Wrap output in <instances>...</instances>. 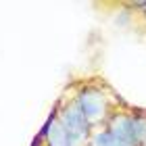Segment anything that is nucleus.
<instances>
[{"mask_svg": "<svg viewBox=\"0 0 146 146\" xmlns=\"http://www.w3.org/2000/svg\"><path fill=\"white\" fill-rule=\"evenodd\" d=\"M79 111L84 113V117L88 119V123H96L104 119V113H107V98L100 90L96 88H86L77 94L75 98Z\"/></svg>", "mask_w": 146, "mask_h": 146, "instance_id": "1", "label": "nucleus"}, {"mask_svg": "<svg viewBox=\"0 0 146 146\" xmlns=\"http://www.w3.org/2000/svg\"><path fill=\"white\" fill-rule=\"evenodd\" d=\"M61 121H63V125L67 127V131L71 134V138L73 140H82V138L88 134V119L84 117V113L79 111V107H77V102H71L67 109H65L63 113H61Z\"/></svg>", "mask_w": 146, "mask_h": 146, "instance_id": "2", "label": "nucleus"}, {"mask_svg": "<svg viewBox=\"0 0 146 146\" xmlns=\"http://www.w3.org/2000/svg\"><path fill=\"white\" fill-rule=\"evenodd\" d=\"M42 134L48 140V146H73L75 140L71 138V134L67 131V127L63 125L61 117H50L48 123L44 125Z\"/></svg>", "mask_w": 146, "mask_h": 146, "instance_id": "3", "label": "nucleus"}, {"mask_svg": "<svg viewBox=\"0 0 146 146\" xmlns=\"http://www.w3.org/2000/svg\"><path fill=\"white\" fill-rule=\"evenodd\" d=\"M144 9H146V4H144ZM144 15H146V13H144Z\"/></svg>", "mask_w": 146, "mask_h": 146, "instance_id": "4", "label": "nucleus"}]
</instances>
